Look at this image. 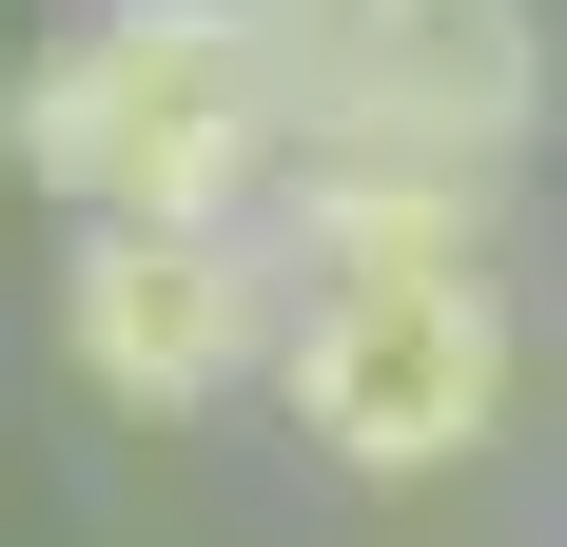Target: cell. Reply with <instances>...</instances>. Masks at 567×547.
<instances>
[{"label":"cell","instance_id":"cell-1","mask_svg":"<svg viewBox=\"0 0 567 547\" xmlns=\"http://www.w3.org/2000/svg\"><path fill=\"white\" fill-rule=\"evenodd\" d=\"M275 137H293V59L255 40V0H99L0 99V157L40 196L157 216V235H235V196L275 176Z\"/></svg>","mask_w":567,"mask_h":547},{"label":"cell","instance_id":"cell-2","mask_svg":"<svg viewBox=\"0 0 567 547\" xmlns=\"http://www.w3.org/2000/svg\"><path fill=\"white\" fill-rule=\"evenodd\" d=\"M275 391L333 469H470L509 431V293L489 274H372L275 332Z\"/></svg>","mask_w":567,"mask_h":547},{"label":"cell","instance_id":"cell-3","mask_svg":"<svg viewBox=\"0 0 567 547\" xmlns=\"http://www.w3.org/2000/svg\"><path fill=\"white\" fill-rule=\"evenodd\" d=\"M59 332L117 411H216L275 352V255L255 235H157V216H79L59 255Z\"/></svg>","mask_w":567,"mask_h":547},{"label":"cell","instance_id":"cell-4","mask_svg":"<svg viewBox=\"0 0 567 547\" xmlns=\"http://www.w3.org/2000/svg\"><path fill=\"white\" fill-rule=\"evenodd\" d=\"M313 157H431V176H489L548 117V20L528 0H392L372 40L313 79Z\"/></svg>","mask_w":567,"mask_h":547},{"label":"cell","instance_id":"cell-5","mask_svg":"<svg viewBox=\"0 0 567 547\" xmlns=\"http://www.w3.org/2000/svg\"><path fill=\"white\" fill-rule=\"evenodd\" d=\"M255 255L313 274V293H372V274H489V255H470V176H431V157H293Z\"/></svg>","mask_w":567,"mask_h":547},{"label":"cell","instance_id":"cell-6","mask_svg":"<svg viewBox=\"0 0 567 547\" xmlns=\"http://www.w3.org/2000/svg\"><path fill=\"white\" fill-rule=\"evenodd\" d=\"M372 20H392V0H255V40L293 59V99H313V79H333V59L372 40Z\"/></svg>","mask_w":567,"mask_h":547}]
</instances>
